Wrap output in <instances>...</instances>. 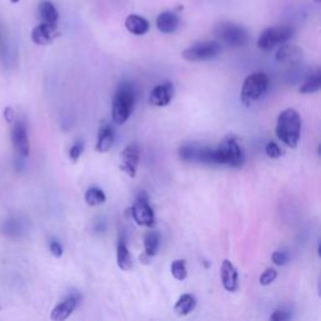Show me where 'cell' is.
Returning <instances> with one entry per match:
<instances>
[{
    "mask_svg": "<svg viewBox=\"0 0 321 321\" xmlns=\"http://www.w3.org/2000/svg\"><path fill=\"white\" fill-rule=\"evenodd\" d=\"M58 35L59 32L57 25L42 22L32 30V41L37 46H49L55 41Z\"/></svg>",
    "mask_w": 321,
    "mask_h": 321,
    "instance_id": "cell-11",
    "label": "cell"
},
{
    "mask_svg": "<svg viewBox=\"0 0 321 321\" xmlns=\"http://www.w3.org/2000/svg\"><path fill=\"white\" fill-rule=\"evenodd\" d=\"M159 240H161V237H159V233L157 231H148L144 235V254L151 259L158 251Z\"/></svg>",
    "mask_w": 321,
    "mask_h": 321,
    "instance_id": "cell-24",
    "label": "cell"
},
{
    "mask_svg": "<svg viewBox=\"0 0 321 321\" xmlns=\"http://www.w3.org/2000/svg\"><path fill=\"white\" fill-rule=\"evenodd\" d=\"M291 319V315L283 310H276L273 315L270 316V320L274 321H286Z\"/></svg>",
    "mask_w": 321,
    "mask_h": 321,
    "instance_id": "cell-33",
    "label": "cell"
},
{
    "mask_svg": "<svg viewBox=\"0 0 321 321\" xmlns=\"http://www.w3.org/2000/svg\"><path fill=\"white\" fill-rule=\"evenodd\" d=\"M11 142L15 151L22 157H28L30 152L29 136H28L27 126L23 121H18L14 124L11 131Z\"/></svg>",
    "mask_w": 321,
    "mask_h": 321,
    "instance_id": "cell-10",
    "label": "cell"
},
{
    "mask_svg": "<svg viewBox=\"0 0 321 321\" xmlns=\"http://www.w3.org/2000/svg\"><path fill=\"white\" fill-rule=\"evenodd\" d=\"M136 103V92L132 83L122 82L116 91L112 105V118L117 124H124L132 114Z\"/></svg>",
    "mask_w": 321,
    "mask_h": 321,
    "instance_id": "cell-2",
    "label": "cell"
},
{
    "mask_svg": "<svg viewBox=\"0 0 321 321\" xmlns=\"http://www.w3.org/2000/svg\"><path fill=\"white\" fill-rule=\"evenodd\" d=\"M243 151L238 139L235 136H227L221 140L215 149V161L216 165L229 166L232 168H240L243 165Z\"/></svg>",
    "mask_w": 321,
    "mask_h": 321,
    "instance_id": "cell-3",
    "label": "cell"
},
{
    "mask_svg": "<svg viewBox=\"0 0 321 321\" xmlns=\"http://www.w3.org/2000/svg\"><path fill=\"white\" fill-rule=\"evenodd\" d=\"M28 222L20 216H11L0 226V232L8 238H19L27 233Z\"/></svg>",
    "mask_w": 321,
    "mask_h": 321,
    "instance_id": "cell-13",
    "label": "cell"
},
{
    "mask_svg": "<svg viewBox=\"0 0 321 321\" xmlns=\"http://www.w3.org/2000/svg\"><path fill=\"white\" fill-rule=\"evenodd\" d=\"M221 43L215 41H206L194 43L184 49L182 57L187 62H205L216 58L221 53Z\"/></svg>",
    "mask_w": 321,
    "mask_h": 321,
    "instance_id": "cell-6",
    "label": "cell"
},
{
    "mask_svg": "<svg viewBox=\"0 0 321 321\" xmlns=\"http://www.w3.org/2000/svg\"><path fill=\"white\" fill-rule=\"evenodd\" d=\"M49 250H50L51 255L54 257H62L63 256V247L58 241L51 240L49 242Z\"/></svg>",
    "mask_w": 321,
    "mask_h": 321,
    "instance_id": "cell-32",
    "label": "cell"
},
{
    "mask_svg": "<svg viewBox=\"0 0 321 321\" xmlns=\"http://www.w3.org/2000/svg\"><path fill=\"white\" fill-rule=\"evenodd\" d=\"M4 117H5L6 122L11 123V122L15 119V113H14V111L10 108V107H6V108L4 109Z\"/></svg>",
    "mask_w": 321,
    "mask_h": 321,
    "instance_id": "cell-34",
    "label": "cell"
},
{
    "mask_svg": "<svg viewBox=\"0 0 321 321\" xmlns=\"http://www.w3.org/2000/svg\"><path fill=\"white\" fill-rule=\"evenodd\" d=\"M117 265L123 271H130L132 270L133 267L132 256H131L126 242L123 240H119L118 245H117Z\"/></svg>",
    "mask_w": 321,
    "mask_h": 321,
    "instance_id": "cell-22",
    "label": "cell"
},
{
    "mask_svg": "<svg viewBox=\"0 0 321 321\" xmlns=\"http://www.w3.org/2000/svg\"><path fill=\"white\" fill-rule=\"evenodd\" d=\"M213 34L229 46H243L250 39L247 30L235 23H221L216 25Z\"/></svg>",
    "mask_w": 321,
    "mask_h": 321,
    "instance_id": "cell-5",
    "label": "cell"
},
{
    "mask_svg": "<svg viewBox=\"0 0 321 321\" xmlns=\"http://www.w3.org/2000/svg\"><path fill=\"white\" fill-rule=\"evenodd\" d=\"M38 13L43 23L57 25L58 20H59V13H58L57 8L49 0H43L39 3Z\"/></svg>",
    "mask_w": 321,
    "mask_h": 321,
    "instance_id": "cell-20",
    "label": "cell"
},
{
    "mask_svg": "<svg viewBox=\"0 0 321 321\" xmlns=\"http://www.w3.org/2000/svg\"><path fill=\"white\" fill-rule=\"evenodd\" d=\"M178 157L184 162L202 163V165H216L215 149L198 143L184 144L178 149Z\"/></svg>",
    "mask_w": 321,
    "mask_h": 321,
    "instance_id": "cell-7",
    "label": "cell"
},
{
    "mask_svg": "<svg viewBox=\"0 0 321 321\" xmlns=\"http://www.w3.org/2000/svg\"><path fill=\"white\" fill-rule=\"evenodd\" d=\"M121 170L130 177H136L137 165L139 162V148L136 143L128 144L121 153Z\"/></svg>",
    "mask_w": 321,
    "mask_h": 321,
    "instance_id": "cell-14",
    "label": "cell"
},
{
    "mask_svg": "<svg viewBox=\"0 0 321 321\" xmlns=\"http://www.w3.org/2000/svg\"><path fill=\"white\" fill-rule=\"evenodd\" d=\"M114 133L111 127H102L98 132L97 143H95V151L99 153H107L113 146Z\"/></svg>",
    "mask_w": 321,
    "mask_h": 321,
    "instance_id": "cell-21",
    "label": "cell"
},
{
    "mask_svg": "<svg viewBox=\"0 0 321 321\" xmlns=\"http://www.w3.org/2000/svg\"><path fill=\"white\" fill-rule=\"evenodd\" d=\"M321 88V73L316 72V73L311 74L308 79L305 81V83L300 87L299 92L301 94H313V93L319 92Z\"/></svg>",
    "mask_w": 321,
    "mask_h": 321,
    "instance_id": "cell-25",
    "label": "cell"
},
{
    "mask_svg": "<svg viewBox=\"0 0 321 321\" xmlns=\"http://www.w3.org/2000/svg\"><path fill=\"white\" fill-rule=\"evenodd\" d=\"M275 58L280 63H296L301 60L302 50L294 44H285L278 48Z\"/></svg>",
    "mask_w": 321,
    "mask_h": 321,
    "instance_id": "cell-18",
    "label": "cell"
},
{
    "mask_svg": "<svg viewBox=\"0 0 321 321\" xmlns=\"http://www.w3.org/2000/svg\"><path fill=\"white\" fill-rule=\"evenodd\" d=\"M84 198H86L87 205L89 206H99L105 202L104 192L100 188H97V187H91V188L86 192Z\"/></svg>",
    "mask_w": 321,
    "mask_h": 321,
    "instance_id": "cell-26",
    "label": "cell"
},
{
    "mask_svg": "<svg viewBox=\"0 0 321 321\" xmlns=\"http://www.w3.org/2000/svg\"><path fill=\"white\" fill-rule=\"evenodd\" d=\"M79 301H81V295L77 294V292L68 295L60 304H58V305L53 309L50 319L54 321H63L65 320V319H68L77 309Z\"/></svg>",
    "mask_w": 321,
    "mask_h": 321,
    "instance_id": "cell-12",
    "label": "cell"
},
{
    "mask_svg": "<svg viewBox=\"0 0 321 321\" xmlns=\"http://www.w3.org/2000/svg\"><path fill=\"white\" fill-rule=\"evenodd\" d=\"M276 277H277V271L274 270V269H267V270L260 276V283H261L262 286H267V285L273 283L274 281L276 280Z\"/></svg>",
    "mask_w": 321,
    "mask_h": 321,
    "instance_id": "cell-28",
    "label": "cell"
},
{
    "mask_svg": "<svg viewBox=\"0 0 321 321\" xmlns=\"http://www.w3.org/2000/svg\"><path fill=\"white\" fill-rule=\"evenodd\" d=\"M20 0H10V3L11 4H16V3H19Z\"/></svg>",
    "mask_w": 321,
    "mask_h": 321,
    "instance_id": "cell-36",
    "label": "cell"
},
{
    "mask_svg": "<svg viewBox=\"0 0 321 321\" xmlns=\"http://www.w3.org/2000/svg\"><path fill=\"white\" fill-rule=\"evenodd\" d=\"M126 28L135 35H144L149 30V23L143 16L131 14L126 19Z\"/></svg>",
    "mask_w": 321,
    "mask_h": 321,
    "instance_id": "cell-19",
    "label": "cell"
},
{
    "mask_svg": "<svg viewBox=\"0 0 321 321\" xmlns=\"http://www.w3.org/2000/svg\"><path fill=\"white\" fill-rule=\"evenodd\" d=\"M130 211L132 219L135 220L136 224L139 225V226L152 229V227L156 225V217H154L153 208L149 206L148 194L144 191H142L138 194L135 205L131 207Z\"/></svg>",
    "mask_w": 321,
    "mask_h": 321,
    "instance_id": "cell-9",
    "label": "cell"
},
{
    "mask_svg": "<svg viewBox=\"0 0 321 321\" xmlns=\"http://www.w3.org/2000/svg\"><path fill=\"white\" fill-rule=\"evenodd\" d=\"M139 261L142 262V264H143V265H148L149 262H151V257L147 256V255L143 252V254H142L139 256Z\"/></svg>",
    "mask_w": 321,
    "mask_h": 321,
    "instance_id": "cell-35",
    "label": "cell"
},
{
    "mask_svg": "<svg viewBox=\"0 0 321 321\" xmlns=\"http://www.w3.org/2000/svg\"><path fill=\"white\" fill-rule=\"evenodd\" d=\"M292 35H294V29L286 25L266 28L257 39V46L262 50H271L280 44L286 43L289 39L292 38Z\"/></svg>",
    "mask_w": 321,
    "mask_h": 321,
    "instance_id": "cell-8",
    "label": "cell"
},
{
    "mask_svg": "<svg viewBox=\"0 0 321 321\" xmlns=\"http://www.w3.org/2000/svg\"><path fill=\"white\" fill-rule=\"evenodd\" d=\"M171 273H172L173 277L178 281H183L187 277V270H186V262L183 260H176L171 265Z\"/></svg>",
    "mask_w": 321,
    "mask_h": 321,
    "instance_id": "cell-27",
    "label": "cell"
},
{
    "mask_svg": "<svg viewBox=\"0 0 321 321\" xmlns=\"http://www.w3.org/2000/svg\"><path fill=\"white\" fill-rule=\"evenodd\" d=\"M265 151H266V154L270 157V158H278V157H281L283 154L282 149H281L280 147L275 143V142H270V143H267Z\"/></svg>",
    "mask_w": 321,
    "mask_h": 321,
    "instance_id": "cell-30",
    "label": "cell"
},
{
    "mask_svg": "<svg viewBox=\"0 0 321 321\" xmlns=\"http://www.w3.org/2000/svg\"><path fill=\"white\" fill-rule=\"evenodd\" d=\"M301 135V118L295 109L281 112L276 123V137L290 148H296Z\"/></svg>",
    "mask_w": 321,
    "mask_h": 321,
    "instance_id": "cell-1",
    "label": "cell"
},
{
    "mask_svg": "<svg viewBox=\"0 0 321 321\" xmlns=\"http://www.w3.org/2000/svg\"><path fill=\"white\" fill-rule=\"evenodd\" d=\"M269 87V77L265 73H254L248 76L243 82L241 89V102L250 107L252 103L262 97L266 93Z\"/></svg>",
    "mask_w": 321,
    "mask_h": 321,
    "instance_id": "cell-4",
    "label": "cell"
},
{
    "mask_svg": "<svg viewBox=\"0 0 321 321\" xmlns=\"http://www.w3.org/2000/svg\"><path fill=\"white\" fill-rule=\"evenodd\" d=\"M173 95V86L170 82L154 87L149 94V103L156 107H166L171 103Z\"/></svg>",
    "mask_w": 321,
    "mask_h": 321,
    "instance_id": "cell-15",
    "label": "cell"
},
{
    "mask_svg": "<svg viewBox=\"0 0 321 321\" xmlns=\"http://www.w3.org/2000/svg\"><path fill=\"white\" fill-rule=\"evenodd\" d=\"M221 280L225 290L229 292H235L238 286V276L236 267L229 260H225L221 266Z\"/></svg>",
    "mask_w": 321,
    "mask_h": 321,
    "instance_id": "cell-16",
    "label": "cell"
},
{
    "mask_svg": "<svg viewBox=\"0 0 321 321\" xmlns=\"http://www.w3.org/2000/svg\"><path fill=\"white\" fill-rule=\"evenodd\" d=\"M315 1H316V3H319V1H320V0H315Z\"/></svg>",
    "mask_w": 321,
    "mask_h": 321,
    "instance_id": "cell-37",
    "label": "cell"
},
{
    "mask_svg": "<svg viewBox=\"0 0 321 321\" xmlns=\"http://www.w3.org/2000/svg\"><path fill=\"white\" fill-rule=\"evenodd\" d=\"M196 304H197V301H196V297L193 295L184 294L176 302L173 310L178 316H186L191 311H193V309L196 308Z\"/></svg>",
    "mask_w": 321,
    "mask_h": 321,
    "instance_id": "cell-23",
    "label": "cell"
},
{
    "mask_svg": "<svg viewBox=\"0 0 321 321\" xmlns=\"http://www.w3.org/2000/svg\"><path fill=\"white\" fill-rule=\"evenodd\" d=\"M156 25L157 29L161 33L171 34V33H175L177 30L178 25H180V18L175 11H163L157 16Z\"/></svg>",
    "mask_w": 321,
    "mask_h": 321,
    "instance_id": "cell-17",
    "label": "cell"
},
{
    "mask_svg": "<svg viewBox=\"0 0 321 321\" xmlns=\"http://www.w3.org/2000/svg\"><path fill=\"white\" fill-rule=\"evenodd\" d=\"M273 262L277 266H283L289 262V255L283 251H275L273 254Z\"/></svg>",
    "mask_w": 321,
    "mask_h": 321,
    "instance_id": "cell-31",
    "label": "cell"
},
{
    "mask_svg": "<svg viewBox=\"0 0 321 321\" xmlns=\"http://www.w3.org/2000/svg\"><path fill=\"white\" fill-rule=\"evenodd\" d=\"M83 149H84L83 142H81V140L76 142V143L69 148V158L72 159L73 162L78 161V158L82 156V153H83Z\"/></svg>",
    "mask_w": 321,
    "mask_h": 321,
    "instance_id": "cell-29",
    "label": "cell"
}]
</instances>
